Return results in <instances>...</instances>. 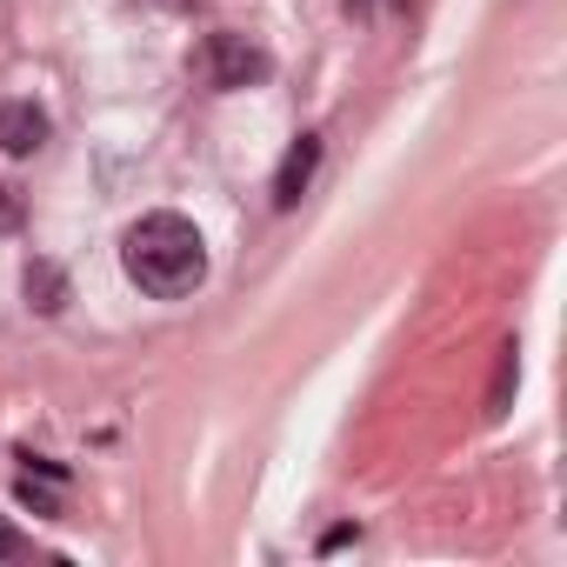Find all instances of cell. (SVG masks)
I'll return each mask as SVG.
<instances>
[{
    "label": "cell",
    "instance_id": "9",
    "mask_svg": "<svg viewBox=\"0 0 567 567\" xmlns=\"http://www.w3.org/2000/svg\"><path fill=\"white\" fill-rule=\"evenodd\" d=\"M8 554H21V534H14V527H0V560H8Z\"/></svg>",
    "mask_w": 567,
    "mask_h": 567
},
{
    "label": "cell",
    "instance_id": "7",
    "mask_svg": "<svg viewBox=\"0 0 567 567\" xmlns=\"http://www.w3.org/2000/svg\"><path fill=\"white\" fill-rule=\"evenodd\" d=\"M14 494H21V507H34V514H54V507H61V501H54V487H34V474H28Z\"/></svg>",
    "mask_w": 567,
    "mask_h": 567
},
{
    "label": "cell",
    "instance_id": "1",
    "mask_svg": "<svg viewBox=\"0 0 567 567\" xmlns=\"http://www.w3.org/2000/svg\"><path fill=\"white\" fill-rule=\"evenodd\" d=\"M121 260H127V280H134L141 295H154V301H181V295H194L200 280H207V240H200V227L187 214H167V207L141 214L127 227Z\"/></svg>",
    "mask_w": 567,
    "mask_h": 567
},
{
    "label": "cell",
    "instance_id": "8",
    "mask_svg": "<svg viewBox=\"0 0 567 567\" xmlns=\"http://www.w3.org/2000/svg\"><path fill=\"white\" fill-rule=\"evenodd\" d=\"M21 220H28V207H21V194H14V187H0V234H14Z\"/></svg>",
    "mask_w": 567,
    "mask_h": 567
},
{
    "label": "cell",
    "instance_id": "3",
    "mask_svg": "<svg viewBox=\"0 0 567 567\" xmlns=\"http://www.w3.org/2000/svg\"><path fill=\"white\" fill-rule=\"evenodd\" d=\"M41 147H48V114H41L34 101H0V154L28 161V154H41Z\"/></svg>",
    "mask_w": 567,
    "mask_h": 567
},
{
    "label": "cell",
    "instance_id": "6",
    "mask_svg": "<svg viewBox=\"0 0 567 567\" xmlns=\"http://www.w3.org/2000/svg\"><path fill=\"white\" fill-rule=\"evenodd\" d=\"M514 388H520V354H514V348H501V361H494V388H487V421H501V414H507Z\"/></svg>",
    "mask_w": 567,
    "mask_h": 567
},
{
    "label": "cell",
    "instance_id": "4",
    "mask_svg": "<svg viewBox=\"0 0 567 567\" xmlns=\"http://www.w3.org/2000/svg\"><path fill=\"white\" fill-rule=\"evenodd\" d=\"M315 167H321V134H301V141L288 147V161H280V174H274V207H295V200L308 194Z\"/></svg>",
    "mask_w": 567,
    "mask_h": 567
},
{
    "label": "cell",
    "instance_id": "5",
    "mask_svg": "<svg viewBox=\"0 0 567 567\" xmlns=\"http://www.w3.org/2000/svg\"><path fill=\"white\" fill-rule=\"evenodd\" d=\"M28 308H41V315L68 308V274L54 260H28Z\"/></svg>",
    "mask_w": 567,
    "mask_h": 567
},
{
    "label": "cell",
    "instance_id": "2",
    "mask_svg": "<svg viewBox=\"0 0 567 567\" xmlns=\"http://www.w3.org/2000/svg\"><path fill=\"white\" fill-rule=\"evenodd\" d=\"M194 74L214 87V94H240V87H260L267 81V54L247 41V34H207L194 48Z\"/></svg>",
    "mask_w": 567,
    "mask_h": 567
}]
</instances>
